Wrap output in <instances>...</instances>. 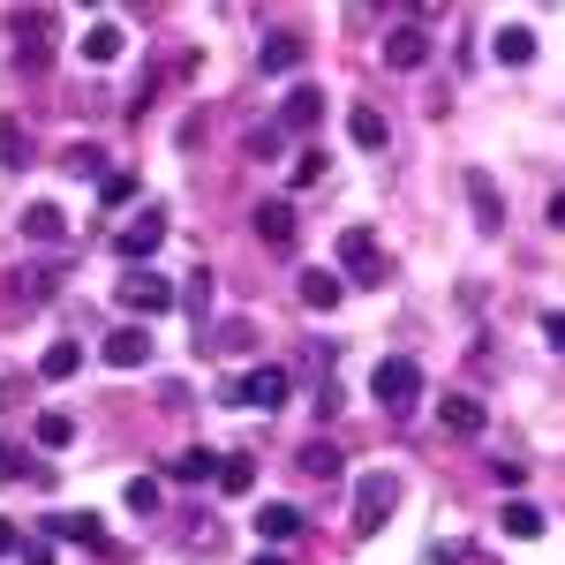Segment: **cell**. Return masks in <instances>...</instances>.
I'll use <instances>...</instances> for the list:
<instances>
[{"label":"cell","mask_w":565,"mask_h":565,"mask_svg":"<svg viewBox=\"0 0 565 565\" xmlns=\"http://www.w3.org/2000/svg\"><path fill=\"white\" fill-rule=\"evenodd\" d=\"M392 505H399V476H392V468H370V476L354 482V543H370V535H377V527L392 521Z\"/></svg>","instance_id":"cell-1"},{"label":"cell","mask_w":565,"mask_h":565,"mask_svg":"<svg viewBox=\"0 0 565 565\" xmlns=\"http://www.w3.org/2000/svg\"><path fill=\"white\" fill-rule=\"evenodd\" d=\"M340 271H348L354 287H385V279H392V257L377 249V234H370V226L340 234Z\"/></svg>","instance_id":"cell-2"},{"label":"cell","mask_w":565,"mask_h":565,"mask_svg":"<svg viewBox=\"0 0 565 565\" xmlns=\"http://www.w3.org/2000/svg\"><path fill=\"white\" fill-rule=\"evenodd\" d=\"M218 399H226V407H242V399H249V407H287V370L264 362V370H249V377H226Z\"/></svg>","instance_id":"cell-3"},{"label":"cell","mask_w":565,"mask_h":565,"mask_svg":"<svg viewBox=\"0 0 565 565\" xmlns=\"http://www.w3.org/2000/svg\"><path fill=\"white\" fill-rule=\"evenodd\" d=\"M370 392H377V407L399 415V407L423 399V370H415V362H377V370H370Z\"/></svg>","instance_id":"cell-4"},{"label":"cell","mask_w":565,"mask_h":565,"mask_svg":"<svg viewBox=\"0 0 565 565\" xmlns=\"http://www.w3.org/2000/svg\"><path fill=\"white\" fill-rule=\"evenodd\" d=\"M0 295L15 309H31V302H53L61 295V264H15L8 279H0Z\"/></svg>","instance_id":"cell-5"},{"label":"cell","mask_w":565,"mask_h":565,"mask_svg":"<svg viewBox=\"0 0 565 565\" xmlns=\"http://www.w3.org/2000/svg\"><path fill=\"white\" fill-rule=\"evenodd\" d=\"M159 242H167V204H143V212H136L129 226L114 234V249H121L129 264H143L151 249H159Z\"/></svg>","instance_id":"cell-6"},{"label":"cell","mask_w":565,"mask_h":565,"mask_svg":"<svg viewBox=\"0 0 565 565\" xmlns=\"http://www.w3.org/2000/svg\"><path fill=\"white\" fill-rule=\"evenodd\" d=\"M45 53H53V15L15 8V68H45Z\"/></svg>","instance_id":"cell-7"},{"label":"cell","mask_w":565,"mask_h":565,"mask_svg":"<svg viewBox=\"0 0 565 565\" xmlns=\"http://www.w3.org/2000/svg\"><path fill=\"white\" fill-rule=\"evenodd\" d=\"M423 61H430V31H423V23H399V31L385 39V68L392 76H415Z\"/></svg>","instance_id":"cell-8"},{"label":"cell","mask_w":565,"mask_h":565,"mask_svg":"<svg viewBox=\"0 0 565 565\" xmlns=\"http://www.w3.org/2000/svg\"><path fill=\"white\" fill-rule=\"evenodd\" d=\"M121 302H129L136 317H159V309H174V287H167L159 271H143V264H136L129 279H121Z\"/></svg>","instance_id":"cell-9"},{"label":"cell","mask_w":565,"mask_h":565,"mask_svg":"<svg viewBox=\"0 0 565 565\" xmlns=\"http://www.w3.org/2000/svg\"><path fill=\"white\" fill-rule=\"evenodd\" d=\"M106 362H114V370H143V362H151V332H143V324H114V332H106Z\"/></svg>","instance_id":"cell-10"},{"label":"cell","mask_w":565,"mask_h":565,"mask_svg":"<svg viewBox=\"0 0 565 565\" xmlns=\"http://www.w3.org/2000/svg\"><path fill=\"white\" fill-rule=\"evenodd\" d=\"M437 423L452 437H482V399H468V392H445L437 399Z\"/></svg>","instance_id":"cell-11"},{"label":"cell","mask_w":565,"mask_h":565,"mask_svg":"<svg viewBox=\"0 0 565 565\" xmlns=\"http://www.w3.org/2000/svg\"><path fill=\"white\" fill-rule=\"evenodd\" d=\"M121 53H129V31H121V23H90L84 31V61L90 68H114Z\"/></svg>","instance_id":"cell-12"},{"label":"cell","mask_w":565,"mask_h":565,"mask_svg":"<svg viewBox=\"0 0 565 565\" xmlns=\"http://www.w3.org/2000/svg\"><path fill=\"white\" fill-rule=\"evenodd\" d=\"M468 204H476L482 234H498V226H505V196H498V181H490V174H468Z\"/></svg>","instance_id":"cell-13"},{"label":"cell","mask_w":565,"mask_h":565,"mask_svg":"<svg viewBox=\"0 0 565 565\" xmlns=\"http://www.w3.org/2000/svg\"><path fill=\"white\" fill-rule=\"evenodd\" d=\"M279 121H287V129H317V121H324V90L295 84V90H287V106H279Z\"/></svg>","instance_id":"cell-14"},{"label":"cell","mask_w":565,"mask_h":565,"mask_svg":"<svg viewBox=\"0 0 565 565\" xmlns=\"http://www.w3.org/2000/svg\"><path fill=\"white\" fill-rule=\"evenodd\" d=\"M302 302L309 309H340L348 302V271H302Z\"/></svg>","instance_id":"cell-15"},{"label":"cell","mask_w":565,"mask_h":565,"mask_svg":"<svg viewBox=\"0 0 565 565\" xmlns=\"http://www.w3.org/2000/svg\"><path fill=\"white\" fill-rule=\"evenodd\" d=\"M257 234L271 242V249H295V212H287L279 196H264L257 204Z\"/></svg>","instance_id":"cell-16"},{"label":"cell","mask_w":565,"mask_h":565,"mask_svg":"<svg viewBox=\"0 0 565 565\" xmlns=\"http://www.w3.org/2000/svg\"><path fill=\"white\" fill-rule=\"evenodd\" d=\"M490 53H498L505 68H527V61H535V31H527V23H505V31L490 39Z\"/></svg>","instance_id":"cell-17"},{"label":"cell","mask_w":565,"mask_h":565,"mask_svg":"<svg viewBox=\"0 0 565 565\" xmlns=\"http://www.w3.org/2000/svg\"><path fill=\"white\" fill-rule=\"evenodd\" d=\"M498 527H505L513 543H535V535H543V505H527V498H505V513H498Z\"/></svg>","instance_id":"cell-18"},{"label":"cell","mask_w":565,"mask_h":565,"mask_svg":"<svg viewBox=\"0 0 565 565\" xmlns=\"http://www.w3.org/2000/svg\"><path fill=\"white\" fill-rule=\"evenodd\" d=\"M257 535L264 543H295L302 535V513L295 505H257Z\"/></svg>","instance_id":"cell-19"},{"label":"cell","mask_w":565,"mask_h":565,"mask_svg":"<svg viewBox=\"0 0 565 565\" xmlns=\"http://www.w3.org/2000/svg\"><path fill=\"white\" fill-rule=\"evenodd\" d=\"M295 61H302V39H295V31H271V39H264V76H287V68H295Z\"/></svg>","instance_id":"cell-20"},{"label":"cell","mask_w":565,"mask_h":565,"mask_svg":"<svg viewBox=\"0 0 565 565\" xmlns=\"http://www.w3.org/2000/svg\"><path fill=\"white\" fill-rule=\"evenodd\" d=\"M61 234H68L61 204H31V212H23V242H61Z\"/></svg>","instance_id":"cell-21"},{"label":"cell","mask_w":565,"mask_h":565,"mask_svg":"<svg viewBox=\"0 0 565 565\" xmlns=\"http://www.w3.org/2000/svg\"><path fill=\"white\" fill-rule=\"evenodd\" d=\"M45 535H76V543H90V551H106V527H98V513H61V521H45Z\"/></svg>","instance_id":"cell-22"},{"label":"cell","mask_w":565,"mask_h":565,"mask_svg":"<svg viewBox=\"0 0 565 565\" xmlns=\"http://www.w3.org/2000/svg\"><path fill=\"white\" fill-rule=\"evenodd\" d=\"M218 490H226V498H242V490H249V482H257V460H249V452H226V460H218Z\"/></svg>","instance_id":"cell-23"},{"label":"cell","mask_w":565,"mask_h":565,"mask_svg":"<svg viewBox=\"0 0 565 565\" xmlns=\"http://www.w3.org/2000/svg\"><path fill=\"white\" fill-rule=\"evenodd\" d=\"M76 370H84V348H76V340H53L45 362H39V377H53V385H61V377H76Z\"/></svg>","instance_id":"cell-24"},{"label":"cell","mask_w":565,"mask_h":565,"mask_svg":"<svg viewBox=\"0 0 565 565\" xmlns=\"http://www.w3.org/2000/svg\"><path fill=\"white\" fill-rule=\"evenodd\" d=\"M348 129H354V143H362V151H385V114H377V106H354L348 114Z\"/></svg>","instance_id":"cell-25"},{"label":"cell","mask_w":565,"mask_h":565,"mask_svg":"<svg viewBox=\"0 0 565 565\" xmlns=\"http://www.w3.org/2000/svg\"><path fill=\"white\" fill-rule=\"evenodd\" d=\"M121 204H136V174H106L98 181V212H121Z\"/></svg>","instance_id":"cell-26"},{"label":"cell","mask_w":565,"mask_h":565,"mask_svg":"<svg viewBox=\"0 0 565 565\" xmlns=\"http://www.w3.org/2000/svg\"><path fill=\"white\" fill-rule=\"evenodd\" d=\"M68 437H76V415H39V445L45 452H61Z\"/></svg>","instance_id":"cell-27"},{"label":"cell","mask_w":565,"mask_h":565,"mask_svg":"<svg viewBox=\"0 0 565 565\" xmlns=\"http://www.w3.org/2000/svg\"><path fill=\"white\" fill-rule=\"evenodd\" d=\"M0 159L8 167H31V136L15 129V121H0Z\"/></svg>","instance_id":"cell-28"},{"label":"cell","mask_w":565,"mask_h":565,"mask_svg":"<svg viewBox=\"0 0 565 565\" xmlns=\"http://www.w3.org/2000/svg\"><path fill=\"white\" fill-rule=\"evenodd\" d=\"M129 513H136V521H151V513H159V482H151V476L129 482Z\"/></svg>","instance_id":"cell-29"},{"label":"cell","mask_w":565,"mask_h":565,"mask_svg":"<svg viewBox=\"0 0 565 565\" xmlns=\"http://www.w3.org/2000/svg\"><path fill=\"white\" fill-rule=\"evenodd\" d=\"M174 476H181V482H204V476H218V452H181V460H174Z\"/></svg>","instance_id":"cell-30"},{"label":"cell","mask_w":565,"mask_h":565,"mask_svg":"<svg viewBox=\"0 0 565 565\" xmlns=\"http://www.w3.org/2000/svg\"><path fill=\"white\" fill-rule=\"evenodd\" d=\"M302 468L309 476H340V452L332 445H302Z\"/></svg>","instance_id":"cell-31"},{"label":"cell","mask_w":565,"mask_h":565,"mask_svg":"<svg viewBox=\"0 0 565 565\" xmlns=\"http://www.w3.org/2000/svg\"><path fill=\"white\" fill-rule=\"evenodd\" d=\"M68 174H106V151H98V143H76V151H68Z\"/></svg>","instance_id":"cell-32"},{"label":"cell","mask_w":565,"mask_h":565,"mask_svg":"<svg viewBox=\"0 0 565 565\" xmlns=\"http://www.w3.org/2000/svg\"><path fill=\"white\" fill-rule=\"evenodd\" d=\"M324 167H332L324 151H302V159H295V181H302V189H317V181H324Z\"/></svg>","instance_id":"cell-33"},{"label":"cell","mask_w":565,"mask_h":565,"mask_svg":"<svg viewBox=\"0 0 565 565\" xmlns=\"http://www.w3.org/2000/svg\"><path fill=\"white\" fill-rule=\"evenodd\" d=\"M543 340H551V348L565 354V309H551V317H543Z\"/></svg>","instance_id":"cell-34"},{"label":"cell","mask_w":565,"mask_h":565,"mask_svg":"<svg viewBox=\"0 0 565 565\" xmlns=\"http://www.w3.org/2000/svg\"><path fill=\"white\" fill-rule=\"evenodd\" d=\"M0 476H31V460H23L15 445H0Z\"/></svg>","instance_id":"cell-35"},{"label":"cell","mask_w":565,"mask_h":565,"mask_svg":"<svg viewBox=\"0 0 565 565\" xmlns=\"http://www.w3.org/2000/svg\"><path fill=\"white\" fill-rule=\"evenodd\" d=\"M445 8H452V0H415V23H437Z\"/></svg>","instance_id":"cell-36"},{"label":"cell","mask_w":565,"mask_h":565,"mask_svg":"<svg viewBox=\"0 0 565 565\" xmlns=\"http://www.w3.org/2000/svg\"><path fill=\"white\" fill-rule=\"evenodd\" d=\"M23 565H53V543H23Z\"/></svg>","instance_id":"cell-37"},{"label":"cell","mask_w":565,"mask_h":565,"mask_svg":"<svg viewBox=\"0 0 565 565\" xmlns=\"http://www.w3.org/2000/svg\"><path fill=\"white\" fill-rule=\"evenodd\" d=\"M8 551H23V535H15V527L0 521V558H8Z\"/></svg>","instance_id":"cell-38"},{"label":"cell","mask_w":565,"mask_h":565,"mask_svg":"<svg viewBox=\"0 0 565 565\" xmlns=\"http://www.w3.org/2000/svg\"><path fill=\"white\" fill-rule=\"evenodd\" d=\"M551 226H565V189H558V196H551Z\"/></svg>","instance_id":"cell-39"},{"label":"cell","mask_w":565,"mask_h":565,"mask_svg":"<svg viewBox=\"0 0 565 565\" xmlns=\"http://www.w3.org/2000/svg\"><path fill=\"white\" fill-rule=\"evenodd\" d=\"M249 565H287V558H279V551H264V558H249Z\"/></svg>","instance_id":"cell-40"},{"label":"cell","mask_w":565,"mask_h":565,"mask_svg":"<svg viewBox=\"0 0 565 565\" xmlns=\"http://www.w3.org/2000/svg\"><path fill=\"white\" fill-rule=\"evenodd\" d=\"M84 8H106V0H84Z\"/></svg>","instance_id":"cell-41"},{"label":"cell","mask_w":565,"mask_h":565,"mask_svg":"<svg viewBox=\"0 0 565 565\" xmlns=\"http://www.w3.org/2000/svg\"><path fill=\"white\" fill-rule=\"evenodd\" d=\"M370 8H385V0H370Z\"/></svg>","instance_id":"cell-42"},{"label":"cell","mask_w":565,"mask_h":565,"mask_svg":"<svg viewBox=\"0 0 565 565\" xmlns=\"http://www.w3.org/2000/svg\"><path fill=\"white\" fill-rule=\"evenodd\" d=\"M136 8H143V0H136Z\"/></svg>","instance_id":"cell-43"}]
</instances>
